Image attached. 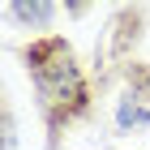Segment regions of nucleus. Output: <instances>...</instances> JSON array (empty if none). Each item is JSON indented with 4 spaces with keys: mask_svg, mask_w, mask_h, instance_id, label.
<instances>
[{
    "mask_svg": "<svg viewBox=\"0 0 150 150\" xmlns=\"http://www.w3.org/2000/svg\"><path fill=\"white\" fill-rule=\"evenodd\" d=\"M35 73H39V86H43L52 99H77L81 94V81H77V69L69 64V52L60 43H52V64H35Z\"/></svg>",
    "mask_w": 150,
    "mask_h": 150,
    "instance_id": "1",
    "label": "nucleus"
},
{
    "mask_svg": "<svg viewBox=\"0 0 150 150\" xmlns=\"http://www.w3.org/2000/svg\"><path fill=\"white\" fill-rule=\"evenodd\" d=\"M13 13L26 22H43V17H52V4H13Z\"/></svg>",
    "mask_w": 150,
    "mask_h": 150,
    "instance_id": "2",
    "label": "nucleus"
},
{
    "mask_svg": "<svg viewBox=\"0 0 150 150\" xmlns=\"http://www.w3.org/2000/svg\"><path fill=\"white\" fill-rule=\"evenodd\" d=\"M120 125H146V107H133V103H125V107H120Z\"/></svg>",
    "mask_w": 150,
    "mask_h": 150,
    "instance_id": "3",
    "label": "nucleus"
}]
</instances>
